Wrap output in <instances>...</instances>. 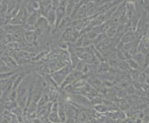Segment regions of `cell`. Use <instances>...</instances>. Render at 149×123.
I'll list each match as a JSON object with an SVG mask.
<instances>
[{
  "instance_id": "cell-4",
  "label": "cell",
  "mask_w": 149,
  "mask_h": 123,
  "mask_svg": "<svg viewBox=\"0 0 149 123\" xmlns=\"http://www.w3.org/2000/svg\"><path fill=\"white\" fill-rule=\"evenodd\" d=\"M148 33H146L139 41L138 46H137V52L144 55L148 54Z\"/></svg>"
},
{
  "instance_id": "cell-12",
  "label": "cell",
  "mask_w": 149,
  "mask_h": 123,
  "mask_svg": "<svg viewBox=\"0 0 149 123\" xmlns=\"http://www.w3.org/2000/svg\"><path fill=\"white\" fill-rule=\"evenodd\" d=\"M95 110L99 113H105L109 111V107H107L106 105L102 103V104H99V105L95 106Z\"/></svg>"
},
{
  "instance_id": "cell-11",
  "label": "cell",
  "mask_w": 149,
  "mask_h": 123,
  "mask_svg": "<svg viewBox=\"0 0 149 123\" xmlns=\"http://www.w3.org/2000/svg\"><path fill=\"white\" fill-rule=\"evenodd\" d=\"M126 63H127V64H128V68H129V69H132L133 70V71H138V70L141 69L140 66H139L133 58H130L128 59V60H127Z\"/></svg>"
},
{
  "instance_id": "cell-5",
  "label": "cell",
  "mask_w": 149,
  "mask_h": 123,
  "mask_svg": "<svg viewBox=\"0 0 149 123\" xmlns=\"http://www.w3.org/2000/svg\"><path fill=\"white\" fill-rule=\"evenodd\" d=\"M1 59L3 60V62L4 63V64L11 70V71H15L18 69L19 65L17 63L15 59L13 58V56H11L9 54H3L2 56Z\"/></svg>"
},
{
  "instance_id": "cell-3",
  "label": "cell",
  "mask_w": 149,
  "mask_h": 123,
  "mask_svg": "<svg viewBox=\"0 0 149 123\" xmlns=\"http://www.w3.org/2000/svg\"><path fill=\"white\" fill-rule=\"evenodd\" d=\"M87 83L90 84V85L95 89L96 91H100L101 90L102 88L104 86V81L102 80L101 77L100 76H91V77H89L87 79Z\"/></svg>"
},
{
  "instance_id": "cell-14",
  "label": "cell",
  "mask_w": 149,
  "mask_h": 123,
  "mask_svg": "<svg viewBox=\"0 0 149 123\" xmlns=\"http://www.w3.org/2000/svg\"><path fill=\"white\" fill-rule=\"evenodd\" d=\"M2 94H3V91H0V101H1V98H2Z\"/></svg>"
},
{
  "instance_id": "cell-10",
  "label": "cell",
  "mask_w": 149,
  "mask_h": 123,
  "mask_svg": "<svg viewBox=\"0 0 149 123\" xmlns=\"http://www.w3.org/2000/svg\"><path fill=\"white\" fill-rule=\"evenodd\" d=\"M49 121L52 123H61L60 118H59L57 111H51L49 114Z\"/></svg>"
},
{
  "instance_id": "cell-13",
  "label": "cell",
  "mask_w": 149,
  "mask_h": 123,
  "mask_svg": "<svg viewBox=\"0 0 149 123\" xmlns=\"http://www.w3.org/2000/svg\"><path fill=\"white\" fill-rule=\"evenodd\" d=\"M77 120H78V122L80 123H85L88 122V116H87V114L84 112H82L81 113H80V115L78 116V117H77Z\"/></svg>"
},
{
  "instance_id": "cell-9",
  "label": "cell",
  "mask_w": 149,
  "mask_h": 123,
  "mask_svg": "<svg viewBox=\"0 0 149 123\" xmlns=\"http://www.w3.org/2000/svg\"><path fill=\"white\" fill-rule=\"evenodd\" d=\"M109 71V67L106 61H104L100 63L98 65H96V73L99 76L104 75Z\"/></svg>"
},
{
  "instance_id": "cell-7",
  "label": "cell",
  "mask_w": 149,
  "mask_h": 123,
  "mask_svg": "<svg viewBox=\"0 0 149 123\" xmlns=\"http://www.w3.org/2000/svg\"><path fill=\"white\" fill-rule=\"evenodd\" d=\"M125 15H126V2H121L118 5L116 10L112 17H114L120 20L123 18H124Z\"/></svg>"
},
{
  "instance_id": "cell-2",
  "label": "cell",
  "mask_w": 149,
  "mask_h": 123,
  "mask_svg": "<svg viewBox=\"0 0 149 123\" xmlns=\"http://www.w3.org/2000/svg\"><path fill=\"white\" fill-rule=\"evenodd\" d=\"M70 97L71 99L72 102H74L76 105L78 106H82L85 107H90L91 105L90 100L86 97L85 95H81V94H76V93H72L70 94Z\"/></svg>"
},
{
  "instance_id": "cell-8",
  "label": "cell",
  "mask_w": 149,
  "mask_h": 123,
  "mask_svg": "<svg viewBox=\"0 0 149 123\" xmlns=\"http://www.w3.org/2000/svg\"><path fill=\"white\" fill-rule=\"evenodd\" d=\"M80 3V1H66V4H65V16H70L71 13H73L74 9L75 8V7L78 5Z\"/></svg>"
},
{
  "instance_id": "cell-6",
  "label": "cell",
  "mask_w": 149,
  "mask_h": 123,
  "mask_svg": "<svg viewBox=\"0 0 149 123\" xmlns=\"http://www.w3.org/2000/svg\"><path fill=\"white\" fill-rule=\"evenodd\" d=\"M51 10H52V1H39L38 12H39L41 16L43 17V18H46L48 14V13Z\"/></svg>"
},
{
  "instance_id": "cell-1",
  "label": "cell",
  "mask_w": 149,
  "mask_h": 123,
  "mask_svg": "<svg viewBox=\"0 0 149 123\" xmlns=\"http://www.w3.org/2000/svg\"><path fill=\"white\" fill-rule=\"evenodd\" d=\"M72 70H73V68H72L71 65L67 64L66 66H65L64 67H62L58 71L50 74V76L52 78V80L55 82V83L58 86H61V85L63 83L65 79L66 78V77L69 75Z\"/></svg>"
}]
</instances>
